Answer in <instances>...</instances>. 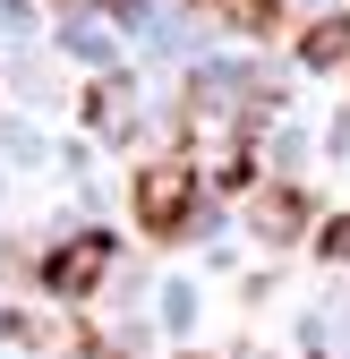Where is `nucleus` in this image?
Segmentation results:
<instances>
[{"label":"nucleus","instance_id":"f257e3e1","mask_svg":"<svg viewBox=\"0 0 350 359\" xmlns=\"http://www.w3.org/2000/svg\"><path fill=\"white\" fill-rule=\"evenodd\" d=\"M188 205H197V171L188 163H146L137 171V231L146 240L188 231Z\"/></svg>","mask_w":350,"mask_h":359},{"label":"nucleus","instance_id":"7ed1b4c3","mask_svg":"<svg viewBox=\"0 0 350 359\" xmlns=\"http://www.w3.org/2000/svg\"><path fill=\"white\" fill-rule=\"evenodd\" d=\"M188 9H205V18H223V26H239V34H265L282 0H188Z\"/></svg>","mask_w":350,"mask_h":359},{"label":"nucleus","instance_id":"f03ea898","mask_svg":"<svg viewBox=\"0 0 350 359\" xmlns=\"http://www.w3.org/2000/svg\"><path fill=\"white\" fill-rule=\"evenodd\" d=\"M111 257H120V240H111V231H77L69 248L43 257V283H52V299H85V291L103 283V265H111Z\"/></svg>","mask_w":350,"mask_h":359}]
</instances>
